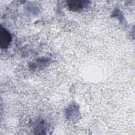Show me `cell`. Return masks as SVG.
Instances as JSON below:
<instances>
[{"label":"cell","mask_w":135,"mask_h":135,"mask_svg":"<svg viewBox=\"0 0 135 135\" xmlns=\"http://www.w3.org/2000/svg\"><path fill=\"white\" fill-rule=\"evenodd\" d=\"M12 37L9 33L2 27L0 32V46L2 49L6 48L9 44Z\"/></svg>","instance_id":"cell-1"},{"label":"cell","mask_w":135,"mask_h":135,"mask_svg":"<svg viewBox=\"0 0 135 135\" xmlns=\"http://www.w3.org/2000/svg\"><path fill=\"white\" fill-rule=\"evenodd\" d=\"M86 4V2L83 1H72L68 2V5L70 8L75 11L83 9Z\"/></svg>","instance_id":"cell-2"}]
</instances>
